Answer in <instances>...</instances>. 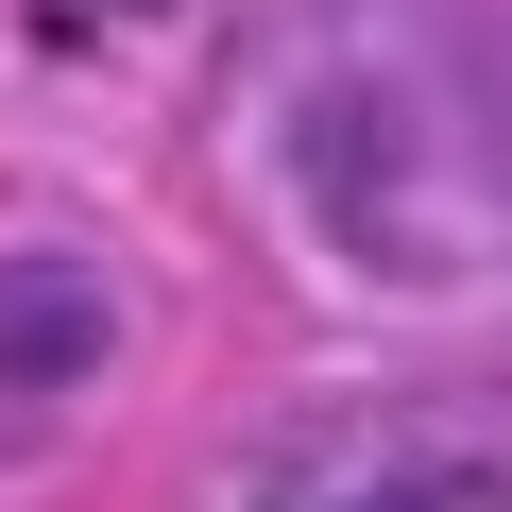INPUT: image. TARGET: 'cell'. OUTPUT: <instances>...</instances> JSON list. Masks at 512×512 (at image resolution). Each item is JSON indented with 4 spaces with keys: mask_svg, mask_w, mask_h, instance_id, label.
I'll use <instances>...</instances> for the list:
<instances>
[{
    "mask_svg": "<svg viewBox=\"0 0 512 512\" xmlns=\"http://www.w3.org/2000/svg\"><path fill=\"white\" fill-rule=\"evenodd\" d=\"M0 359H18V376H86L103 359V308L69 274H0Z\"/></svg>",
    "mask_w": 512,
    "mask_h": 512,
    "instance_id": "cell-1",
    "label": "cell"
},
{
    "mask_svg": "<svg viewBox=\"0 0 512 512\" xmlns=\"http://www.w3.org/2000/svg\"><path fill=\"white\" fill-rule=\"evenodd\" d=\"M376 512H495V478H410V495H376Z\"/></svg>",
    "mask_w": 512,
    "mask_h": 512,
    "instance_id": "cell-2",
    "label": "cell"
}]
</instances>
